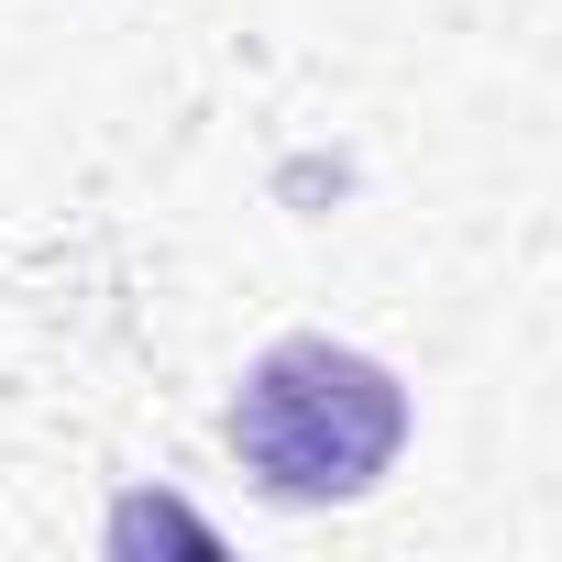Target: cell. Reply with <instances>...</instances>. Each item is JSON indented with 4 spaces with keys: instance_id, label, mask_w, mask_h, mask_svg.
Masks as SVG:
<instances>
[{
    "instance_id": "obj_1",
    "label": "cell",
    "mask_w": 562,
    "mask_h": 562,
    "mask_svg": "<svg viewBox=\"0 0 562 562\" xmlns=\"http://www.w3.org/2000/svg\"><path fill=\"white\" fill-rule=\"evenodd\" d=\"M221 430H232V463L276 507H342V496L386 485V463L408 441V386L331 331H288L243 364V397Z\"/></svg>"
}]
</instances>
